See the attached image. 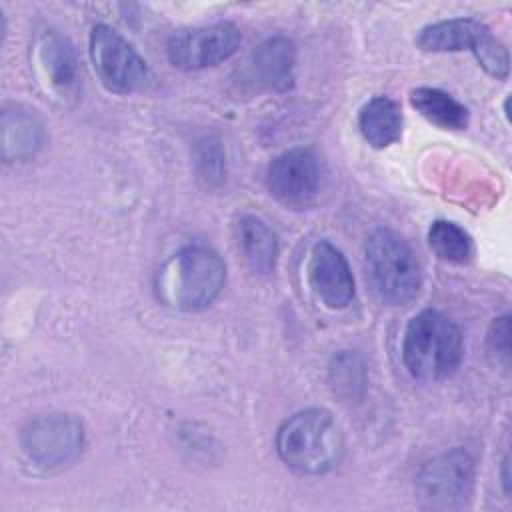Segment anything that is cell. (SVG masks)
Instances as JSON below:
<instances>
[{
  "label": "cell",
  "instance_id": "obj_1",
  "mask_svg": "<svg viewBox=\"0 0 512 512\" xmlns=\"http://www.w3.org/2000/svg\"><path fill=\"white\" fill-rule=\"evenodd\" d=\"M226 282V264L216 250L192 244L178 250L156 274V294L176 310H202L210 306Z\"/></svg>",
  "mask_w": 512,
  "mask_h": 512
},
{
  "label": "cell",
  "instance_id": "obj_2",
  "mask_svg": "<svg viewBox=\"0 0 512 512\" xmlns=\"http://www.w3.org/2000/svg\"><path fill=\"white\" fill-rule=\"evenodd\" d=\"M276 450L288 468L316 476L338 466L344 454V434L328 410L306 408L282 422Z\"/></svg>",
  "mask_w": 512,
  "mask_h": 512
},
{
  "label": "cell",
  "instance_id": "obj_3",
  "mask_svg": "<svg viewBox=\"0 0 512 512\" xmlns=\"http://www.w3.org/2000/svg\"><path fill=\"white\" fill-rule=\"evenodd\" d=\"M464 354L460 328L438 310H422L404 332L402 360L406 370L424 382L452 376Z\"/></svg>",
  "mask_w": 512,
  "mask_h": 512
},
{
  "label": "cell",
  "instance_id": "obj_4",
  "mask_svg": "<svg viewBox=\"0 0 512 512\" xmlns=\"http://www.w3.org/2000/svg\"><path fill=\"white\" fill-rule=\"evenodd\" d=\"M368 282L380 302L406 306L422 286V268L412 246L394 230L378 228L364 248Z\"/></svg>",
  "mask_w": 512,
  "mask_h": 512
},
{
  "label": "cell",
  "instance_id": "obj_5",
  "mask_svg": "<svg viewBox=\"0 0 512 512\" xmlns=\"http://www.w3.org/2000/svg\"><path fill=\"white\" fill-rule=\"evenodd\" d=\"M416 46L422 52L470 50L490 76L504 80L510 72L506 46L484 22L474 18H450L428 24L418 32Z\"/></svg>",
  "mask_w": 512,
  "mask_h": 512
},
{
  "label": "cell",
  "instance_id": "obj_6",
  "mask_svg": "<svg viewBox=\"0 0 512 512\" xmlns=\"http://www.w3.org/2000/svg\"><path fill=\"white\" fill-rule=\"evenodd\" d=\"M476 478L474 458L464 448H452L426 460L416 476V494L424 508L454 510L466 506Z\"/></svg>",
  "mask_w": 512,
  "mask_h": 512
},
{
  "label": "cell",
  "instance_id": "obj_7",
  "mask_svg": "<svg viewBox=\"0 0 512 512\" xmlns=\"http://www.w3.org/2000/svg\"><path fill=\"white\" fill-rule=\"evenodd\" d=\"M20 444L26 458L38 468H64L76 462L82 454L84 426L72 414H42L26 424Z\"/></svg>",
  "mask_w": 512,
  "mask_h": 512
},
{
  "label": "cell",
  "instance_id": "obj_8",
  "mask_svg": "<svg viewBox=\"0 0 512 512\" xmlns=\"http://www.w3.org/2000/svg\"><path fill=\"white\" fill-rule=\"evenodd\" d=\"M90 60L100 82L118 94L138 92L148 82L146 60L114 28L96 24L90 32Z\"/></svg>",
  "mask_w": 512,
  "mask_h": 512
},
{
  "label": "cell",
  "instance_id": "obj_9",
  "mask_svg": "<svg viewBox=\"0 0 512 512\" xmlns=\"http://www.w3.org/2000/svg\"><path fill=\"white\" fill-rule=\"evenodd\" d=\"M322 186V164L314 150L292 148L276 156L266 170V188L282 206L306 210Z\"/></svg>",
  "mask_w": 512,
  "mask_h": 512
},
{
  "label": "cell",
  "instance_id": "obj_10",
  "mask_svg": "<svg viewBox=\"0 0 512 512\" xmlns=\"http://www.w3.org/2000/svg\"><path fill=\"white\" fill-rule=\"evenodd\" d=\"M240 44V32L230 22L184 28L168 38V60L182 70H200L228 60Z\"/></svg>",
  "mask_w": 512,
  "mask_h": 512
},
{
  "label": "cell",
  "instance_id": "obj_11",
  "mask_svg": "<svg viewBox=\"0 0 512 512\" xmlns=\"http://www.w3.org/2000/svg\"><path fill=\"white\" fill-rule=\"evenodd\" d=\"M308 284L314 296L330 310H342L354 298V276L348 260L328 240L316 242L310 250Z\"/></svg>",
  "mask_w": 512,
  "mask_h": 512
},
{
  "label": "cell",
  "instance_id": "obj_12",
  "mask_svg": "<svg viewBox=\"0 0 512 512\" xmlns=\"http://www.w3.org/2000/svg\"><path fill=\"white\" fill-rule=\"evenodd\" d=\"M296 46L286 36H272L258 44L248 58V78L266 90L284 92L294 84Z\"/></svg>",
  "mask_w": 512,
  "mask_h": 512
},
{
  "label": "cell",
  "instance_id": "obj_13",
  "mask_svg": "<svg viewBox=\"0 0 512 512\" xmlns=\"http://www.w3.org/2000/svg\"><path fill=\"white\" fill-rule=\"evenodd\" d=\"M238 250L248 264V268L256 274H270L278 260V236L256 214H242L234 224Z\"/></svg>",
  "mask_w": 512,
  "mask_h": 512
},
{
  "label": "cell",
  "instance_id": "obj_14",
  "mask_svg": "<svg viewBox=\"0 0 512 512\" xmlns=\"http://www.w3.org/2000/svg\"><path fill=\"white\" fill-rule=\"evenodd\" d=\"M358 128L372 148H388L402 136V110L388 96H374L358 114Z\"/></svg>",
  "mask_w": 512,
  "mask_h": 512
},
{
  "label": "cell",
  "instance_id": "obj_15",
  "mask_svg": "<svg viewBox=\"0 0 512 512\" xmlns=\"http://www.w3.org/2000/svg\"><path fill=\"white\" fill-rule=\"evenodd\" d=\"M42 124L22 106L2 112V152L6 160H26L42 146Z\"/></svg>",
  "mask_w": 512,
  "mask_h": 512
},
{
  "label": "cell",
  "instance_id": "obj_16",
  "mask_svg": "<svg viewBox=\"0 0 512 512\" xmlns=\"http://www.w3.org/2000/svg\"><path fill=\"white\" fill-rule=\"evenodd\" d=\"M410 104L428 122L444 130H464L470 122L468 108L462 102H458L452 94L440 88H430V86L414 88L410 92Z\"/></svg>",
  "mask_w": 512,
  "mask_h": 512
},
{
  "label": "cell",
  "instance_id": "obj_17",
  "mask_svg": "<svg viewBox=\"0 0 512 512\" xmlns=\"http://www.w3.org/2000/svg\"><path fill=\"white\" fill-rule=\"evenodd\" d=\"M40 62L50 78V84L62 92H68L76 86L78 66L74 58V50L66 38L58 32L48 30L40 38Z\"/></svg>",
  "mask_w": 512,
  "mask_h": 512
},
{
  "label": "cell",
  "instance_id": "obj_18",
  "mask_svg": "<svg viewBox=\"0 0 512 512\" xmlns=\"http://www.w3.org/2000/svg\"><path fill=\"white\" fill-rule=\"evenodd\" d=\"M428 244L432 252L448 264H468L474 254L470 234L450 220H434L430 224Z\"/></svg>",
  "mask_w": 512,
  "mask_h": 512
},
{
  "label": "cell",
  "instance_id": "obj_19",
  "mask_svg": "<svg viewBox=\"0 0 512 512\" xmlns=\"http://www.w3.org/2000/svg\"><path fill=\"white\" fill-rule=\"evenodd\" d=\"M332 374V386L338 394L354 398L356 396V388L362 390L364 388V370H362V362L350 354L344 352L338 358H334V364L330 368Z\"/></svg>",
  "mask_w": 512,
  "mask_h": 512
},
{
  "label": "cell",
  "instance_id": "obj_20",
  "mask_svg": "<svg viewBox=\"0 0 512 512\" xmlns=\"http://www.w3.org/2000/svg\"><path fill=\"white\" fill-rule=\"evenodd\" d=\"M488 348L492 354H498L502 360L508 362L510 356V316L494 318L488 328Z\"/></svg>",
  "mask_w": 512,
  "mask_h": 512
},
{
  "label": "cell",
  "instance_id": "obj_21",
  "mask_svg": "<svg viewBox=\"0 0 512 512\" xmlns=\"http://www.w3.org/2000/svg\"><path fill=\"white\" fill-rule=\"evenodd\" d=\"M502 484H504V492L510 494V476H508V458H504L502 462Z\"/></svg>",
  "mask_w": 512,
  "mask_h": 512
}]
</instances>
